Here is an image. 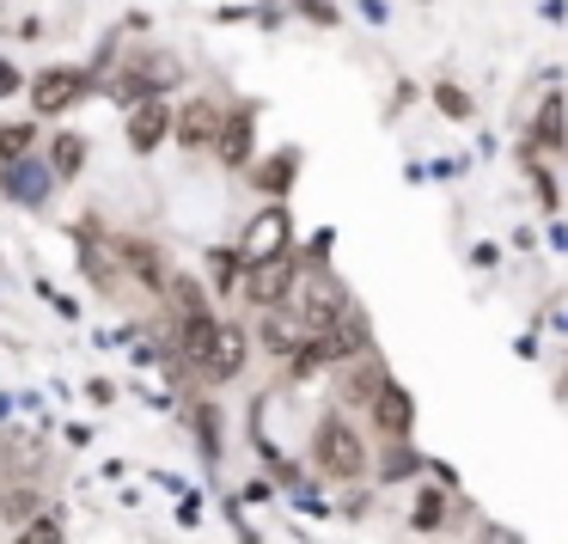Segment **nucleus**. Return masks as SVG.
Segmentation results:
<instances>
[{"label": "nucleus", "mask_w": 568, "mask_h": 544, "mask_svg": "<svg viewBox=\"0 0 568 544\" xmlns=\"http://www.w3.org/2000/svg\"><path fill=\"white\" fill-rule=\"evenodd\" d=\"M165 294H172V306H178V312H209L202 288H196V282H184V275H172V288H165Z\"/></svg>", "instance_id": "21"}, {"label": "nucleus", "mask_w": 568, "mask_h": 544, "mask_svg": "<svg viewBox=\"0 0 568 544\" xmlns=\"http://www.w3.org/2000/svg\"><path fill=\"white\" fill-rule=\"evenodd\" d=\"M80 165H87V141H80V135H62V141H55V172L74 178Z\"/></svg>", "instance_id": "20"}, {"label": "nucleus", "mask_w": 568, "mask_h": 544, "mask_svg": "<svg viewBox=\"0 0 568 544\" xmlns=\"http://www.w3.org/2000/svg\"><path fill=\"white\" fill-rule=\"evenodd\" d=\"M245 263H263V258H287V209H263L257 221L245 226Z\"/></svg>", "instance_id": "3"}, {"label": "nucleus", "mask_w": 568, "mask_h": 544, "mask_svg": "<svg viewBox=\"0 0 568 544\" xmlns=\"http://www.w3.org/2000/svg\"><path fill=\"white\" fill-rule=\"evenodd\" d=\"M312 453H318V465L331 471V477H343V483H355L361 471H367L361 429H348L343 416H324V422H318V441H312Z\"/></svg>", "instance_id": "1"}, {"label": "nucleus", "mask_w": 568, "mask_h": 544, "mask_svg": "<svg viewBox=\"0 0 568 544\" xmlns=\"http://www.w3.org/2000/svg\"><path fill=\"white\" fill-rule=\"evenodd\" d=\"M129 263L141 270V282H148L153 294H165V288H172V282H165V270H160V258H153V245H141V239H135V245H129Z\"/></svg>", "instance_id": "15"}, {"label": "nucleus", "mask_w": 568, "mask_h": 544, "mask_svg": "<svg viewBox=\"0 0 568 544\" xmlns=\"http://www.w3.org/2000/svg\"><path fill=\"white\" fill-rule=\"evenodd\" d=\"M221 160L226 165H245L251 160V111H233L221 129Z\"/></svg>", "instance_id": "13"}, {"label": "nucleus", "mask_w": 568, "mask_h": 544, "mask_svg": "<svg viewBox=\"0 0 568 544\" xmlns=\"http://www.w3.org/2000/svg\"><path fill=\"white\" fill-rule=\"evenodd\" d=\"M13 544H62V520H55V514H38V520H26Z\"/></svg>", "instance_id": "17"}, {"label": "nucleus", "mask_w": 568, "mask_h": 544, "mask_svg": "<svg viewBox=\"0 0 568 544\" xmlns=\"http://www.w3.org/2000/svg\"><path fill=\"white\" fill-rule=\"evenodd\" d=\"M214 343H221V324H214L209 312H184V324H178V349H184L202 373L214 367Z\"/></svg>", "instance_id": "7"}, {"label": "nucleus", "mask_w": 568, "mask_h": 544, "mask_svg": "<svg viewBox=\"0 0 568 544\" xmlns=\"http://www.w3.org/2000/svg\"><path fill=\"white\" fill-rule=\"evenodd\" d=\"M19 87H26V80H19V68L0 62V99H7V92H19Z\"/></svg>", "instance_id": "26"}, {"label": "nucleus", "mask_w": 568, "mask_h": 544, "mask_svg": "<svg viewBox=\"0 0 568 544\" xmlns=\"http://www.w3.org/2000/svg\"><path fill=\"white\" fill-rule=\"evenodd\" d=\"M294 165H300V153H275V160L257 172V178H263V190H270V197H282L287 178H294Z\"/></svg>", "instance_id": "18"}, {"label": "nucleus", "mask_w": 568, "mask_h": 544, "mask_svg": "<svg viewBox=\"0 0 568 544\" xmlns=\"http://www.w3.org/2000/svg\"><path fill=\"white\" fill-rule=\"evenodd\" d=\"M0 184H7V197H13V202H43V190H50V184H43V172H31L26 160H7V178H0Z\"/></svg>", "instance_id": "14"}, {"label": "nucleus", "mask_w": 568, "mask_h": 544, "mask_svg": "<svg viewBox=\"0 0 568 544\" xmlns=\"http://www.w3.org/2000/svg\"><path fill=\"white\" fill-rule=\"evenodd\" d=\"M440 514H446L440 495H416V532H434V526H440Z\"/></svg>", "instance_id": "24"}, {"label": "nucleus", "mask_w": 568, "mask_h": 544, "mask_svg": "<svg viewBox=\"0 0 568 544\" xmlns=\"http://www.w3.org/2000/svg\"><path fill=\"white\" fill-rule=\"evenodd\" d=\"M440 111H446V117H465L470 99H465V92H453V87H440Z\"/></svg>", "instance_id": "25"}, {"label": "nucleus", "mask_w": 568, "mask_h": 544, "mask_svg": "<svg viewBox=\"0 0 568 544\" xmlns=\"http://www.w3.org/2000/svg\"><path fill=\"white\" fill-rule=\"evenodd\" d=\"M165 129H178L172 111H165L160 99H141L135 111H129V148H135V153H153V148L165 141Z\"/></svg>", "instance_id": "6"}, {"label": "nucleus", "mask_w": 568, "mask_h": 544, "mask_svg": "<svg viewBox=\"0 0 568 544\" xmlns=\"http://www.w3.org/2000/svg\"><path fill=\"white\" fill-rule=\"evenodd\" d=\"M245 367V331L239 324H221V343H214V380H233V373Z\"/></svg>", "instance_id": "12"}, {"label": "nucleus", "mask_w": 568, "mask_h": 544, "mask_svg": "<svg viewBox=\"0 0 568 544\" xmlns=\"http://www.w3.org/2000/svg\"><path fill=\"white\" fill-rule=\"evenodd\" d=\"M245 294L257 300V306H282V300L294 294V263H287V258H263V263H251Z\"/></svg>", "instance_id": "4"}, {"label": "nucleus", "mask_w": 568, "mask_h": 544, "mask_svg": "<svg viewBox=\"0 0 568 544\" xmlns=\"http://www.w3.org/2000/svg\"><path fill=\"white\" fill-rule=\"evenodd\" d=\"M221 111H214L209 99H190L184 104V117H178V141H184V148H209V141H221Z\"/></svg>", "instance_id": "9"}, {"label": "nucleus", "mask_w": 568, "mask_h": 544, "mask_svg": "<svg viewBox=\"0 0 568 544\" xmlns=\"http://www.w3.org/2000/svg\"><path fill=\"white\" fill-rule=\"evenodd\" d=\"M373 422H379L392 441H404V434L416 429V404H409V392H404L397 380H385V392L373 397Z\"/></svg>", "instance_id": "8"}, {"label": "nucleus", "mask_w": 568, "mask_h": 544, "mask_svg": "<svg viewBox=\"0 0 568 544\" xmlns=\"http://www.w3.org/2000/svg\"><path fill=\"white\" fill-rule=\"evenodd\" d=\"M31 141H38V129H31V123H0V160H26Z\"/></svg>", "instance_id": "16"}, {"label": "nucleus", "mask_w": 568, "mask_h": 544, "mask_svg": "<svg viewBox=\"0 0 568 544\" xmlns=\"http://www.w3.org/2000/svg\"><path fill=\"white\" fill-rule=\"evenodd\" d=\"M80 87H87V74H80V68H50V74L31 87V104H38L43 117H55V111H68V104L80 99Z\"/></svg>", "instance_id": "5"}, {"label": "nucleus", "mask_w": 568, "mask_h": 544, "mask_svg": "<svg viewBox=\"0 0 568 544\" xmlns=\"http://www.w3.org/2000/svg\"><path fill=\"white\" fill-rule=\"evenodd\" d=\"M538 148H562V99H550L544 104V117H538Z\"/></svg>", "instance_id": "19"}, {"label": "nucleus", "mask_w": 568, "mask_h": 544, "mask_svg": "<svg viewBox=\"0 0 568 544\" xmlns=\"http://www.w3.org/2000/svg\"><path fill=\"white\" fill-rule=\"evenodd\" d=\"M343 392H348V397H361V404H373V397L385 392V373H379V367H361L355 380L343 385Z\"/></svg>", "instance_id": "22"}, {"label": "nucleus", "mask_w": 568, "mask_h": 544, "mask_svg": "<svg viewBox=\"0 0 568 544\" xmlns=\"http://www.w3.org/2000/svg\"><path fill=\"white\" fill-rule=\"evenodd\" d=\"M306 343H312L306 324H294V319H282L275 306H263V349H275V355H300Z\"/></svg>", "instance_id": "10"}, {"label": "nucleus", "mask_w": 568, "mask_h": 544, "mask_svg": "<svg viewBox=\"0 0 568 544\" xmlns=\"http://www.w3.org/2000/svg\"><path fill=\"white\" fill-rule=\"evenodd\" d=\"M343 312H348V288L336 282L331 270H318L306 288H300V324H306L312 336H318V331H331V324L343 319Z\"/></svg>", "instance_id": "2"}, {"label": "nucleus", "mask_w": 568, "mask_h": 544, "mask_svg": "<svg viewBox=\"0 0 568 544\" xmlns=\"http://www.w3.org/2000/svg\"><path fill=\"white\" fill-rule=\"evenodd\" d=\"M483 544H519V538L507 526H489V532H483Z\"/></svg>", "instance_id": "27"}, {"label": "nucleus", "mask_w": 568, "mask_h": 544, "mask_svg": "<svg viewBox=\"0 0 568 544\" xmlns=\"http://www.w3.org/2000/svg\"><path fill=\"white\" fill-rule=\"evenodd\" d=\"M80 251H87V275H92L99 288H111L116 275H123V258H116V251L104 245L99 233H92V226H80Z\"/></svg>", "instance_id": "11"}, {"label": "nucleus", "mask_w": 568, "mask_h": 544, "mask_svg": "<svg viewBox=\"0 0 568 544\" xmlns=\"http://www.w3.org/2000/svg\"><path fill=\"white\" fill-rule=\"evenodd\" d=\"M239 263H245V251H214V258H209V275H214V288H233Z\"/></svg>", "instance_id": "23"}]
</instances>
